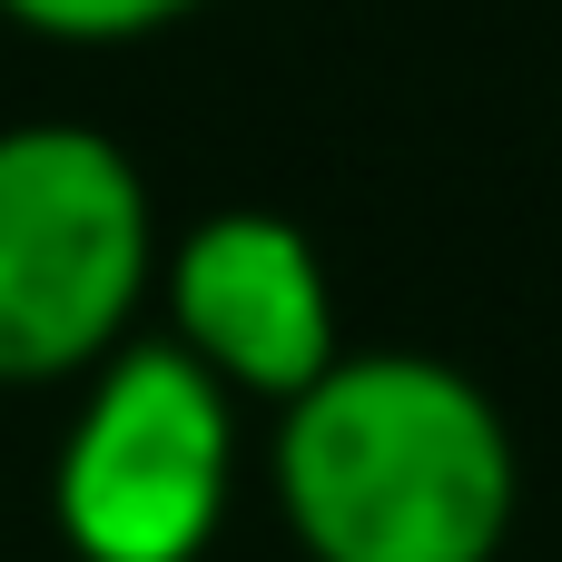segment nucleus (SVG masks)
I'll return each mask as SVG.
<instances>
[{
	"label": "nucleus",
	"instance_id": "obj_5",
	"mask_svg": "<svg viewBox=\"0 0 562 562\" xmlns=\"http://www.w3.org/2000/svg\"><path fill=\"white\" fill-rule=\"evenodd\" d=\"M188 10H207V0H0V20L40 30V40H79V49H109V40L178 30Z\"/></svg>",
	"mask_w": 562,
	"mask_h": 562
},
{
	"label": "nucleus",
	"instance_id": "obj_1",
	"mask_svg": "<svg viewBox=\"0 0 562 562\" xmlns=\"http://www.w3.org/2000/svg\"><path fill=\"white\" fill-rule=\"evenodd\" d=\"M306 562H494L524 514V454L484 375L425 346H346L267 445Z\"/></svg>",
	"mask_w": 562,
	"mask_h": 562
},
{
	"label": "nucleus",
	"instance_id": "obj_2",
	"mask_svg": "<svg viewBox=\"0 0 562 562\" xmlns=\"http://www.w3.org/2000/svg\"><path fill=\"white\" fill-rule=\"evenodd\" d=\"M158 188L99 119L0 128V385L99 375L158 296Z\"/></svg>",
	"mask_w": 562,
	"mask_h": 562
},
{
	"label": "nucleus",
	"instance_id": "obj_3",
	"mask_svg": "<svg viewBox=\"0 0 562 562\" xmlns=\"http://www.w3.org/2000/svg\"><path fill=\"white\" fill-rule=\"evenodd\" d=\"M237 504V395L198 375L168 336H128L99 375H79L49 524L79 562H207Z\"/></svg>",
	"mask_w": 562,
	"mask_h": 562
},
{
	"label": "nucleus",
	"instance_id": "obj_4",
	"mask_svg": "<svg viewBox=\"0 0 562 562\" xmlns=\"http://www.w3.org/2000/svg\"><path fill=\"white\" fill-rule=\"evenodd\" d=\"M158 306H168V346L217 375L237 405H296L336 356V277L316 257V237L277 207H207L198 227H178L158 247Z\"/></svg>",
	"mask_w": 562,
	"mask_h": 562
}]
</instances>
